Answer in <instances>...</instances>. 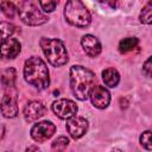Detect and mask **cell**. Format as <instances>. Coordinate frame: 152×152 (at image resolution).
Returning <instances> with one entry per match:
<instances>
[{"mask_svg":"<svg viewBox=\"0 0 152 152\" xmlns=\"http://www.w3.org/2000/svg\"><path fill=\"white\" fill-rule=\"evenodd\" d=\"M95 81V74L91 70L82 65H72L70 68V88L77 100L84 101L89 97Z\"/></svg>","mask_w":152,"mask_h":152,"instance_id":"obj_1","label":"cell"},{"mask_svg":"<svg viewBox=\"0 0 152 152\" xmlns=\"http://www.w3.org/2000/svg\"><path fill=\"white\" fill-rule=\"evenodd\" d=\"M24 78L28 84L33 86L38 90L46 89L50 84V76L45 62L37 56H32L26 59L24 64Z\"/></svg>","mask_w":152,"mask_h":152,"instance_id":"obj_2","label":"cell"},{"mask_svg":"<svg viewBox=\"0 0 152 152\" xmlns=\"http://www.w3.org/2000/svg\"><path fill=\"white\" fill-rule=\"evenodd\" d=\"M40 48L48 62L53 66H62L68 63V51L64 43L57 38H40Z\"/></svg>","mask_w":152,"mask_h":152,"instance_id":"obj_3","label":"cell"},{"mask_svg":"<svg viewBox=\"0 0 152 152\" xmlns=\"http://www.w3.org/2000/svg\"><path fill=\"white\" fill-rule=\"evenodd\" d=\"M65 20L76 27H87L91 21L88 8L81 0H68L64 6Z\"/></svg>","mask_w":152,"mask_h":152,"instance_id":"obj_4","label":"cell"},{"mask_svg":"<svg viewBox=\"0 0 152 152\" xmlns=\"http://www.w3.org/2000/svg\"><path fill=\"white\" fill-rule=\"evenodd\" d=\"M17 12L20 20L27 26H39L49 21V17L38 8L33 0H23L18 6Z\"/></svg>","mask_w":152,"mask_h":152,"instance_id":"obj_5","label":"cell"},{"mask_svg":"<svg viewBox=\"0 0 152 152\" xmlns=\"http://www.w3.org/2000/svg\"><path fill=\"white\" fill-rule=\"evenodd\" d=\"M0 110L7 119H13L18 115V91L14 86L5 88V94L0 102Z\"/></svg>","mask_w":152,"mask_h":152,"instance_id":"obj_6","label":"cell"},{"mask_svg":"<svg viewBox=\"0 0 152 152\" xmlns=\"http://www.w3.org/2000/svg\"><path fill=\"white\" fill-rule=\"evenodd\" d=\"M52 112L62 120H68L69 118L76 115L78 108L77 104L69 99H58L51 104Z\"/></svg>","mask_w":152,"mask_h":152,"instance_id":"obj_7","label":"cell"},{"mask_svg":"<svg viewBox=\"0 0 152 152\" xmlns=\"http://www.w3.org/2000/svg\"><path fill=\"white\" fill-rule=\"evenodd\" d=\"M56 132V126L51 121H39L31 128V138L37 142H44Z\"/></svg>","mask_w":152,"mask_h":152,"instance_id":"obj_8","label":"cell"},{"mask_svg":"<svg viewBox=\"0 0 152 152\" xmlns=\"http://www.w3.org/2000/svg\"><path fill=\"white\" fill-rule=\"evenodd\" d=\"M66 131L69 133V135L72 138V139H80L82 138L87 131H88V127H89V124H88V120L83 116H71L66 120Z\"/></svg>","mask_w":152,"mask_h":152,"instance_id":"obj_9","label":"cell"},{"mask_svg":"<svg viewBox=\"0 0 152 152\" xmlns=\"http://www.w3.org/2000/svg\"><path fill=\"white\" fill-rule=\"evenodd\" d=\"M89 97H90L91 104L99 109L107 108L110 102V93L108 91L107 88L100 84H94V87L89 93Z\"/></svg>","mask_w":152,"mask_h":152,"instance_id":"obj_10","label":"cell"},{"mask_svg":"<svg viewBox=\"0 0 152 152\" xmlns=\"http://www.w3.org/2000/svg\"><path fill=\"white\" fill-rule=\"evenodd\" d=\"M46 113V107L40 101H30L24 108V119L26 122L31 124L40 119Z\"/></svg>","mask_w":152,"mask_h":152,"instance_id":"obj_11","label":"cell"},{"mask_svg":"<svg viewBox=\"0 0 152 152\" xmlns=\"http://www.w3.org/2000/svg\"><path fill=\"white\" fill-rule=\"evenodd\" d=\"M21 50V44L17 38H7L0 44V57L4 59L15 58Z\"/></svg>","mask_w":152,"mask_h":152,"instance_id":"obj_12","label":"cell"},{"mask_svg":"<svg viewBox=\"0 0 152 152\" xmlns=\"http://www.w3.org/2000/svg\"><path fill=\"white\" fill-rule=\"evenodd\" d=\"M81 45L83 48V51L91 58L97 57L102 51L100 40L93 34H84L81 38Z\"/></svg>","mask_w":152,"mask_h":152,"instance_id":"obj_13","label":"cell"},{"mask_svg":"<svg viewBox=\"0 0 152 152\" xmlns=\"http://www.w3.org/2000/svg\"><path fill=\"white\" fill-rule=\"evenodd\" d=\"M102 80L109 88H115L120 82V74L114 68H107L102 71Z\"/></svg>","mask_w":152,"mask_h":152,"instance_id":"obj_14","label":"cell"},{"mask_svg":"<svg viewBox=\"0 0 152 152\" xmlns=\"http://www.w3.org/2000/svg\"><path fill=\"white\" fill-rule=\"evenodd\" d=\"M15 78H17V71L15 69L13 68H8V69H5L0 72V81L2 83V86L6 88V87H11V86H14V82H15Z\"/></svg>","mask_w":152,"mask_h":152,"instance_id":"obj_15","label":"cell"},{"mask_svg":"<svg viewBox=\"0 0 152 152\" xmlns=\"http://www.w3.org/2000/svg\"><path fill=\"white\" fill-rule=\"evenodd\" d=\"M138 44H139L138 38H135V37H127V38H124V39L120 40L119 50H120V52L125 53V52H128V51L135 49L138 46Z\"/></svg>","mask_w":152,"mask_h":152,"instance_id":"obj_16","label":"cell"},{"mask_svg":"<svg viewBox=\"0 0 152 152\" xmlns=\"http://www.w3.org/2000/svg\"><path fill=\"white\" fill-rule=\"evenodd\" d=\"M15 31V26L10 21H0V44L10 38Z\"/></svg>","mask_w":152,"mask_h":152,"instance_id":"obj_17","label":"cell"},{"mask_svg":"<svg viewBox=\"0 0 152 152\" xmlns=\"http://www.w3.org/2000/svg\"><path fill=\"white\" fill-rule=\"evenodd\" d=\"M0 10L1 12L4 13V15L8 19H13L15 13H17V7L15 5L10 1V0H4L1 4H0Z\"/></svg>","mask_w":152,"mask_h":152,"instance_id":"obj_18","label":"cell"},{"mask_svg":"<svg viewBox=\"0 0 152 152\" xmlns=\"http://www.w3.org/2000/svg\"><path fill=\"white\" fill-rule=\"evenodd\" d=\"M139 20L141 24H145V25H150L152 23V4H151V0L147 1V4L142 7L141 12H140V15H139Z\"/></svg>","mask_w":152,"mask_h":152,"instance_id":"obj_19","label":"cell"},{"mask_svg":"<svg viewBox=\"0 0 152 152\" xmlns=\"http://www.w3.org/2000/svg\"><path fill=\"white\" fill-rule=\"evenodd\" d=\"M69 145V139L66 137H58L57 139H55L51 144V148L52 150H57V151H63L68 147Z\"/></svg>","mask_w":152,"mask_h":152,"instance_id":"obj_20","label":"cell"},{"mask_svg":"<svg viewBox=\"0 0 152 152\" xmlns=\"http://www.w3.org/2000/svg\"><path fill=\"white\" fill-rule=\"evenodd\" d=\"M38 1H39L40 8L46 13L53 12L58 5V0H38Z\"/></svg>","mask_w":152,"mask_h":152,"instance_id":"obj_21","label":"cell"},{"mask_svg":"<svg viewBox=\"0 0 152 152\" xmlns=\"http://www.w3.org/2000/svg\"><path fill=\"white\" fill-rule=\"evenodd\" d=\"M139 141H140V145L144 148H146L147 151H151L152 150V146H151V131L142 132L140 138H139Z\"/></svg>","mask_w":152,"mask_h":152,"instance_id":"obj_22","label":"cell"},{"mask_svg":"<svg viewBox=\"0 0 152 152\" xmlns=\"http://www.w3.org/2000/svg\"><path fill=\"white\" fill-rule=\"evenodd\" d=\"M151 57H148L142 65V74L147 77H151Z\"/></svg>","mask_w":152,"mask_h":152,"instance_id":"obj_23","label":"cell"},{"mask_svg":"<svg viewBox=\"0 0 152 152\" xmlns=\"http://www.w3.org/2000/svg\"><path fill=\"white\" fill-rule=\"evenodd\" d=\"M4 135H5V127L2 125H0V141L2 140Z\"/></svg>","mask_w":152,"mask_h":152,"instance_id":"obj_24","label":"cell"},{"mask_svg":"<svg viewBox=\"0 0 152 152\" xmlns=\"http://www.w3.org/2000/svg\"><path fill=\"white\" fill-rule=\"evenodd\" d=\"M38 150H39L38 146H28V147L26 148V151H38Z\"/></svg>","mask_w":152,"mask_h":152,"instance_id":"obj_25","label":"cell"},{"mask_svg":"<svg viewBox=\"0 0 152 152\" xmlns=\"http://www.w3.org/2000/svg\"><path fill=\"white\" fill-rule=\"evenodd\" d=\"M99 2H110L112 0H97Z\"/></svg>","mask_w":152,"mask_h":152,"instance_id":"obj_26","label":"cell"}]
</instances>
